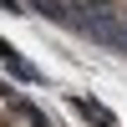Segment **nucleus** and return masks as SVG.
I'll return each mask as SVG.
<instances>
[{
    "instance_id": "obj_3",
    "label": "nucleus",
    "mask_w": 127,
    "mask_h": 127,
    "mask_svg": "<svg viewBox=\"0 0 127 127\" xmlns=\"http://www.w3.org/2000/svg\"><path fill=\"white\" fill-rule=\"evenodd\" d=\"M0 56H5V61H10V66H20V61H15V56H10V46H5V41H0ZM20 71H26V66H20ZM26 76H31V71H26Z\"/></svg>"
},
{
    "instance_id": "obj_2",
    "label": "nucleus",
    "mask_w": 127,
    "mask_h": 127,
    "mask_svg": "<svg viewBox=\"0 0 127 127\" xmlns=\"http://www.w3.org/2000/svg\"><path fill=\"white\" fill-rule=\"evenodd\" d=\"M76 112H81L87 122H97V127H117V122H112V112H107V107H97V102H76Z\"/></svg>"
},
{
    "instance_id": "obj_1",
    "label": "nucleus",
    "mask_w": 127,
    "mask_h": 127,
    "mask_svg": "<svg viewBox=\"0 0 127 127\" xmlns=\"http://www.w3.org/2000/svg\"><path fill=\"white\" fill-rule=\"evenodd\" d=\"M0 127H41V117L15 97V92H0Z\"/></svg>"
}]
</instances>
